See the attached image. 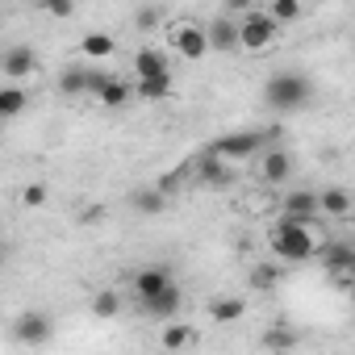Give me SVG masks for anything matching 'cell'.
<instances>
[{
	"label": "cell",
	"instance_id": "obj_1",
	"mask_svg": "<svg viewBox=\"0 0 355 355\" xmlns=\"http://www.w3.org/2000/svg\"><path fill=\"white\" fill-rule=\"evenodd\" d=\"M309 96H313V84H309V76H301V71H276V76L263 84V101H268L276 113L305 109Z\"/></svg>",
	"mask_w": 355,
	"mask_h": 355
},
{
	"label": "cell",
	"instance_id": "obj_2",
	"mask_svg": "<svg viewBox=\"0 0 355 355\" xmlns=\"http://www.w3.org/2000/svg\"><path fill=\"white\" fill-rule=\"evenodd\" d=\"M272 251H276V259H284V263H305V259L313 255V234H309L301 222L284 218V222L272 230Z\"/></svg>",
	"mask_w": 355,
	"mask_h": 355
},
{
	"label": "cell",
	"instance_id": "obj_3",
	"mask_svg": "<svg viewBox=\"0 0 355 355\" xmlns=\"http://www.w3.org/2000/svg\"><path fill=\"white\" fill-rule=\"evenodd\" d=\"M276 34H280V26L272 21L268 9H247L239 17V42H243V51H268L276 42Z\"/></svg>",
	"mask_w": 355,
	"mask_h": 355
},
{
	"label": "cell",
	"instance_id": "obj_4",
	"mask_svg": "<svg viewBox=\"0 0 355 355\" xmlns=\"http://www.w3.org/2000/svg\"><path fill=\"white\" fill-rule=\"evenodd\" d=\"M171 51L180 55V59H189V63H197V59H205L214 46H209V30L205 26H193V21H180L171 30Z\"/></svg>",
	"mask_w": 355,
	"mask_h": 355
},
{
	"label": "cell",
	"instance_id": "obj_5",
	"mask_svg": "<svg viewBox=\"0 0 355 355\" xmlns=\"http://www.w3.org/2000/svg\"><path fill=\"white\" fill-rule=\"evenodd\" d=\"M259 146H263V130H239V134H222V138L214 142V155L226 159V163H243V159H251Z\"/></svg>",
	"mask_w": 355,
	"mask_h": 355
},
{
	"label": "cell",
	"instance_id": "obj_6",
	"mask_svg": "<svg viewBox=\"0 0 355 355\" xmlns=\"http://www.w3.org/2000/svg\"><path fill=\"white\" fill-rule=\"evenodd\" d=\"M105 84H109V76H105L101 67H67V71L59 76V92H63V96H84V92L101 96Z\"/></svg>",
	"mask_w": 355,
	"mask_h": 355
},
{
	"label": "cell",
	"instance_id": "obj_7",
	"mask_svg": "<svg viewBox=\"0 0 355 355\" xmlns=\"http://www.w3.org/2000/svg\"><path fill=\"white\" fill-rule=\"evenodd\" d=\"M171 284H175V280H171V268L150 263V268H142V272L134 276V297H138L142 305H150V301H159Z\"/></svg>",
	"mask_w": 355,
	"mask_h": 355
},
{
	"label": "cell",
	"instance_id": "obj_8",
	"mask_svg": "<svg viewBox=\"0 0 355 355\" xmlns=\"http://www.w3.org/2000/svg\"><path fill=\"white\" fill-rule=\"evenodd\" d=\"M51 334H55L51 318H46V313H38V309H26V313L13 322V338H17V343H26V347H42Z\"/></svg>",
	"mask_w": 355,
	"mask_h": 355
},
{
	"label": "cell",
	"instance_id": "obj_9",
	"mask_svg": "<svg viewBox=\"0 0 355 355\" xmlns=\"http://www.w3.org/2000/svg\"><path fill=\"white\" fill-rule=\"evenodd\" d=\"M0 71H5L9 80H26V76H34V71H38V55H34V46H9L5 59H0Z\"/></svg>",
	"mask_w": 355,
	"mask_h": 355
},
{
	"label": "cell",
	"instance_id": "obj_10",
	"mask_svg": "<svg viewBox=\"0 0 355 355\" xmlns=\"http://www.w3.org/2000/svg\"><path fill=\"white\" fill-rule=\"evenodd\" d=\"M163 76H171V71H167V55H163V51L146 46V51H138V55H134V84H142V80H163Z\"/></svg>",
	"mask_w": 355,
	"mask_h": 355
},
{
	"label": "cell",
	"instance_id": "obj_11",
	"mask_svg": "<svg viewBox=\"0 0 355 355\" xmlns=\"http://www.w3.org/2000/svg\"><path fill=\"white\" fill-rule=\"evenodd\" d=\"M205 30H209V46H214V51H234V46H243V42H239V21H234V13L214 17Z\"/></svg>",
	"mask_w": 355,
	"mask_h": 355
},
{
	"label": "cell",
	"instance_id": "obj_12",
	"mask_svg": "<svg viewBox=\"0 0 355 355\" xmlns=\"http://www.w3.org/2000/svg\"><path fill=\"white\" fill-rule=\"evenodd\" d=\"M322 209V201L313 197V193H305V189H297V193H288L284 197V218H293V222H301V226H309V218Z\"/></svg>",
	"mask_w": 355,
	"mask_h": 355
},
{
	"label": "cell",
	"instance_id": "obj_13",
	"mask_svg": "<svg viewBox=\"0 0 355 355\" xmlns=\"http://www.w3.org/2000/svg\"><path fill=\"white\" fill-rule=\"evenodd\" d=\"M288 171H293L288 150H263V159H259V175H263V184H280V180H288Z\"/></svg>",
	"mask_w": 355,
	"mask_h": 355
},
{
	"label": "cell",
	"instance_id": "obj_14",
	"mask_svg": "<svg viewBox=\"0 0 355 355\" xmlns=\"http://www.w3.org/2000/svg\"><path fill=\"white\" fill-rule=\"evenodd\" d=\"M197 171H201V180H205V184H214V189H222V184H230V180H234V163L218 159L214 150H209V155H201V167H197Z\"/></svg>",
	"mask_w": 355,
	"mask_h": 355
},
{
	"label": "cell",
	"instance_id": "obj_15",
	"mask_svg": "<svg viewBox=\"0 0 355 355\" xmlns=\"http://www.w3.org/2000/svg\"><path fill=\"white\" fill-rule=\"evenodd\" d=\"M159 343H163V351H184V347L197 343V330L189 322H167L163 334H159Z\"/></svg>",
	"mask_w": 355,
	"mask_h": 355
},
{
	"label": "cell",
	"instance_id": "obj_16",
	"mask_svg": "<svg viewBox=\"0 0 355 355\" xmlns=\"http://www.w3.org/2000/svg\"><path fill=\"white\" fill-rule=\"evenodd\" d=\"M180 305H184V293H180V284H171L159 301H150V305H142L150 318H163V322H171L175 313H180Z\"/></svg>",
	"mask_w": 355,
	"mask_h": 355
},
{
	"label": "cell",
	"instance_id": "obj_17",
	"mask_svg": "<svg viewBox=\"0 0 355 355\" xmlns=\"http://www.w3.org/2000/svg\"><path fill=\"white\" fill-rule=\"evenodd\" d=\"M351 268H355V247L334 243V247L326 251V272H330V276H351Z\"/></svg>",
	"mask_w": 355,
	"mask_h": 355
},
{
	"label": "cell",
	"instance_id": "obj_18",
	"mask_svg": "<svg viewBox=\"0 0 355 355\" xmlns=\"http://www.w3.org/2000/svg\"><path fill=\"white\" fill-rule=\"evenodd\" d=\"M243 309H247V305H243L239 297H214V301H209V318L222 322V326H226V322H239Z\"/></svg>",
	"mask_w": 355,
	"mask_h": 355
},
{
	"label": "cell",
	"instance_id": "obj_19",
	"mask_svg": "<svg viewBox=\"0 0 355 355\" xmlns=\"http://www.w3.org/2000/svg\"><path fill=\"white\" fill-rule=\"evenodd\" d=\"M130 96H134V88H130L125 80H113V76H109V84L101 88V96H96V101H101L105 109H121V105H125Z\"/></svg>",
	"mask_w": 355,
	"mask_h": 355
},
{
	"label": "cell",
	"instance_id": "obj_20",
	"mask_svg": "<svg viewBox=\"0 0 355 355\" xmlns=\"http://www.w3.org/2000/svg\"><path fill=\"white\" fill-rule=\"evenodd\" d=\"M26 88H17V84H9V88H0V117H17L21 109H26Z\"/></svg>",
	"mask_w": 355,
	"mask_h": 355
},
{
	"label": "cell",
	"instance_id": "obj_21",
	"mask_svg": "<svg viewBox=\"0 0 355 355\" xmlns=\"http://www.w3.org/2000/svg\"><path fill=\"white\" fill-rule=\"evenodd\" d=\"M113 51H117L113 34H84V55L88 59H109Z\"/></svg>",
	"mask_w": 355,
	"mask_h": 355
},
{
	"label": "cell",
	"instance_id": "obj_22",
	"mask_svg": "<svg viewBox=\"0 0 355 355\" xmlns=\"http://www.w3.org/2000/svg\"><path fill=\"white\" fill-rule=\"evenodd\" d=\"M134 96H138V101H163V96H171V76H163V80H142V84H134Z\"/></svg>",
	"mask_w": 355,
	"mask_h": 355
},
{
	"label": "cell",
	"instance_id": "obj_23",
	"mask_svg": "<svg viewBox=\"0 0 355 355\" xmlns=\"http://www.w3.org/2000/svg\"><path fill=\"white\" fill-rule=\"evenodd\" d=\"M318 201H322V214H334V218H343L351 209V193L347 189H326Z\"/></svg>",
	"mask_w": 355,
	"mask_h": 355
},
{
	"label": "cell",
	"instance_id": "obj_24",
	"mask_svg": "<svg viewBox=\"0 0 355 355\" xmlns=\"http://www.w3.org/2000/svg\"><path fill=\"white\" fill-rule=\"evenodd\" d=\"M263 347L284 355V351H293V347H297V334H293V330H284V326H272V330L263 334Z\"/></svg>",
	"mask_w": 355,
	"mask_h": 355
},
{
	"label": "cell",
	"instance_id": "obj_25",
	"mask_svg": "<svg viewBox=\"0 0 355 355\" xmlns=\"http://www.w3.org/2000/svg\"><path fill=\"white\" fill-rule=\"evenodd\" d=\"M134 205H138L142 214H163V209H167V193H163V189H146V193L134 197Z\"/></svg>",
	"mask_w": 355,
	"mask_h": 355
},
{
	"label": "cell",
	"instance_id": "obj_26",
	"mask_svg": "<svg viewBox=\"0 0 355 355\" xmlns=\"http://www.w3.org/2000/svg\"><path fill=\"white\" fill-rule=\"evenodd\" d=\"M268 13H272L276 26H284V21H297V17H301V5H297V0H272Z\"/></svg>",
	"mask_w": 355,
	"mask_h": 355
},
{
	"label": "cell",
	"instance_id": "obj_27",
	"mask_svg": "<svg viewBox=\"0 0 355 355\" xmlns=\"http://www.w3.org/2000/svg\"><path fill=\"white\" fill-rule=\"evenodd\" d=\"M117 309H121V297H117V293H109V288H105V293H96V297H92V313H96V318H113Z\"/></svg>",
	"mask_w": 355,
	"mask_h": 355
},
{
	"label": "cell",
	"instance_id": "obj_28",
	"mask_svg": "<svg viewBox=\"0 0 355 355\" xmlns=\"http://www.w3.org/2000/svg\"><path fill=\"white\" fill-rule=\"evenodd\" d=\"M276 280H280V272H276L272 263H259V268L251 272V284H255V288H272Z\"/></svg>",
	"mask_w": 355,
	"mask_h": 355
},
{
	"label": "cell",
	"instance_id": "obj_29",
	"mask_svg": "<svg viewBox=\"0 0 355 355\" xmlns=\"http://www.w3.org/2000/svg\"><path fill=\"white\" fill-rule=\"evenodd\" d=\"M159 21H163V9H150V5H146V9L134 13V26H138V30H155Z\"/></svg>",
	"mask_w": 355,
	"mask_h": 355
},
{
	"label": "cell",
	"instance_id": "obj_30",
	"mask_svg": "<svg viewBox=\"0 0 355 355\" xmlns=\"http://www.w3.org/2000/svg\"><path fill=\"white\" fill-rule=\"evenodd\" d=\"M21 201H26L30 209H38V205H46V184H30V189L21 193Z\"/></svg>",
	"mask_w": 355,
	"mask_h": 355
},
{
	"label": "cell",
	"instance_id": "obj_31",
	"mask_svg": "<svg viewBox=\"0 0 355 355\" xmlns=\"http://www.w3.org/2000/svg\"><path fill=\"white\" fill-rule=\"evenodd\" d=\"M46 13H51V17H71V13H76V5H71V0H51Z\"/></svg>",
	"mask_w": 355,
	"mask_h": 355
},
{
	"label": "cell",
	"instance_id": "obj_32",
	"mask_svg": "<svg viewBox=\"0 0 355 355\" xmlns=\"http://www.w3.org/2000/svg\"><path fill=\"white\" fill-rule=\"evenodd\" d=\"M101 218H105V205H88L84 209V222H101Z\"/></svg>",
	"mask_w": 355,
	"mask_h": 355
},
{
	"label": "cell",
	"instance_id": "obj_33",
	"mask_svg": "<svg viewBox=\"0 0 355 355\" xmlns=\"http://www.w3.org/2000/svg\"><path fill=\"white\" fill-rule=\"evenodd\" d=\"M351 284H355V268H351Z\"/></svg>",
	"mask_w": 355,
	"mask_h": 355
},
{
	"label": "cell",
	"instance_id": "obj_34",
	"mask_svg": "<svg viewBox=\"0 0 355 355\" xmlns=\"http://www.w3.org/2000/svg\"><path fill=\"white\" fill-rule=\"evenodd\" d=\"M351 301H355V288H351Z\"/></svg>",
	"mask_w": 355,
	"mask_h": 355
}]
</instances>
